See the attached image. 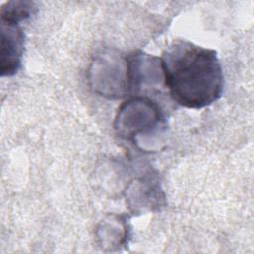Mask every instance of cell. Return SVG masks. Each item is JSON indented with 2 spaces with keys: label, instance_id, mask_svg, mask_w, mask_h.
I'll use <instances>...</instances> for the list:
<instances>
[{
  "label": "cell",
  "instance_id": "obj_4",
  "mask_svg": "<svg viewBox=\"0 0 254 254\" xmlns=\"http://www.w3.org/2000/svg\"><path fill=\"white\" fill-rule=\"evenodd\" d=\"M24 32L19 24L1 22V76H12L19 70L24 53Z\"/></svg>",
  "mask_w": 254,
  "mask_h": 254
},
{
  "label": "cell",
  "instance_id": "obj_3",
  "mask_svg": "<svg viewBox=\"0 0 254 254\" xmlns=\"http://www.w3.org/2000/svg\"><path fill=\"white\" fill-rule=\"evenodd\" d=\"M93 65L91 80L98 93L109 97H121L130 93L127 57H99Z\"/></svg>",
  "mask_w": 254,
  "mask_h": 254
},
{
  "label": "cell",
  "instance_id": "obj_1",
  "mask_svg": "<svg viewBox=\"0 0 254 254\" xmlns=\"http://www.w3.org/2000/svg\"><path fill=\"white\" fill-rule=\"evenodd\" d=\"M163 81L178 104L199 109L215 102L223 91V73L212 49L175 40L160 58Z\"/></svg>",
  "mask_w": 254,
  "mask_h": 254
},
{
  "label": "cell",
  "instance_id": "obj_2",
  "mask_svg": "<svg viewBox=\"0 0 254 254\" xmlns=\"http://www.w3.org/2000/svg\"><path fill=\"white\" fill-rule=\"evenodd\" d=\"M164 119L157 102L145 96H133L118 108L114 129L122 139L137 143L139 138L160 131L164 127Z\"/></svg>",
  "mask_w": 254,
  "mask_h": 254
},
{
  "label": "cell",
  "instance_id": "obj_5",
  "mask_svg": "<svg viewBox=\"0 0 254 254\" xmlns=\"http://www.w3.org/2000/svg\"><path fill=\"white\" fill-rule=\"evenodd\" d=\"M35 5L30 1H10L2 5L0 10L1 22L19 24L29 19L34 10Z\"/></svg>",
  "mask_w": 254,
  "mask_h": 254
}]
</instances>
